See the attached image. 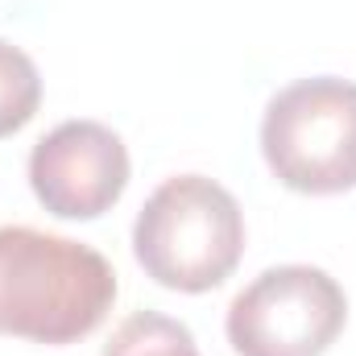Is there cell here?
<instances>
[{
    "label": "cell",
    "instance_id": "obj_1",
    "mask_svg": "<svg viewBox=\"0 0 356 356\" xmlns=\"http://www.w3.org/2000/svg\"><path fill=\"white\" fill-rule=\"evenodd\" d=\"M116 302V273L83 241L29 224L0 228V336L29 344H75Z\"/></svg>",
    "mask_w": 356,
    "mask_h": 356
},
{
    "label": "cell",
    "instance_id": "obj_2",
    "mask_svg": "<svg viewBox=\"0 0 356 356\" xmlns=\"http://www.w3.org/2000/svg\"><path fill=\"white\" fill-rule=\"evenodd\" d=\"M133 257L166 290H216L245 257V211L236 195L207 175L166 178L137 211Z\"/></svg>",
    "mask_w": 356,
    "mask_h": 356
},
{
    "label": "cell",
    "instance_id": "obj_3",
    "mask_svg": "<svg viewBox=\"0 0 356 356\" xmlns=\"http://www.w3.org/2000/svg\"><path fill=\"white\" fill-rule=\"evenodd\" d=\"M261 154L273 178L298 195L356 186V83L311 75L282 88L261 116Z\"/></svg>",
    "mask_w": 356,
    "mask_h": 356
},
{
    "label": "cell",
    "instance_id": "obj_4",
    "mask_svg": "<svg viewBox=\"0 0 356 356\" xmlns=\"http://www.w3.org/2000/svg\"><path fill=\"white\" fill-rule=\"evenodd\" d=\"M344 286L319 266H273L228 307L224 332L236 356H323L344 332Z\"/></svg>",
    "mask_w": 356,
    "mask_h": 356
},
{
    "label": "cell",
    "instance_id": "obj_5",
    "mask_svg": "<svg viewBox=\"0 0 356 356\" xmlns=\"http://www.w3.org/2000/svg\"><path fill=\"white\" fill-rule=\"evenodd\" d=\"M129 145L99 120H63L29 154V186L58 220H95L129 186Z\"/></svg>",
    "mask_w": 356,
    "mask_h": 356
},
{
    "label": "cell",
    "instance_id": "obj_6",
    "mask_svg": "<svg viewBox=\"0 0 356 356\" xmlns=\"http://www.w3.org/2000/svg\"><path fill=\"white\" fill-rule=\"evenodd\" d=\"M104 356H203L191 327L162 311H137L116 323Z\"/></svg>",
    "mask_w": 356,
    "mask_h": 356
},
{
    "label": "cell",
    "instance_id": "obj_7",
    "mask_svg": "<svg viewBox=\"0 0 356 356\" xmlns=\"http://www.w3.org/2000/svg\"><path fill=\"white\" fill-rule=\"evenodd\" d=\"M42 108V75L33 58L0 38V137L25 129Z\"/></svg>",
    "mask_w": 356,
    "mask_h": 356
}]
</instances>
